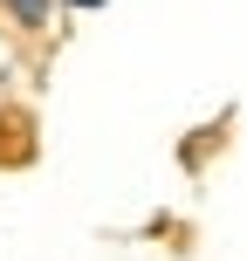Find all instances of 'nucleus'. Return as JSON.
Returning a JSON list of instances; mask_svg holds the SVG:
<instances>
[{
  "instance_id": "obj_1",
  "label": "nucleus",
  "mask_w": 247,
  "mask_h": 261,
  "mask_svg": "<svg viewBox=\"0 0 247 261\" xmlns=\"http://www.w3.org/2000/svg\"><path fill=\"white\" fill-rule=\"evenodd\" d=\"M0 7H7L14 21H28V28H41V21H48V7H55V0H0Z\"/></svg>"
},
{
  "instance_id": "obj_2",
  "label": "nucleus",
  "mask_w": 247,
  "mask_h": 261,
  "mask_svg": "<svg viewBox=\"0 0 247 261\" xmlns=\"http://www.w3.org/2000/svg\"><path fill=\"white\" fill-rule=\"evenodd\" d=\"M69 7H103V0H69Z\"/></svg>"
}]
</instances>
